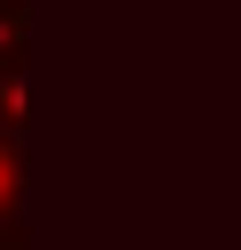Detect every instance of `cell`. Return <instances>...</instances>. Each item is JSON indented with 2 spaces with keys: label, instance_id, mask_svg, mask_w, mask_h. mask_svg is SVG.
<instances>
[{
  "label": "cell",
  "instance_id": "obj_1",
  "mask_svg": "<svg viewBox=\"0 0 241 250\" xmlns=\"http://www.w3.org/2000/svg\"><path fill=\"white\" fill-rule=\"evenodd\" d=\"M0 250H32L24 234V137L0 129Z\"/></svg>",
  "mask_w": 241,
  "mask_h": 250
},
{
  "label": "cell",
  "instance_id": "obj_2",
  "mask_svg": "<svg viewBox=\"0 0 241 250\" xmlns=\"http://www.w3.org/2000/svg\"><path fill=\"white\" fill-rule=\"evenodd\" d=\"M24 17H32V0H0V73L24 65Z\"/></svg>",
  "mask_w": 241,
  "mask_h": 250
}]
</instances>
